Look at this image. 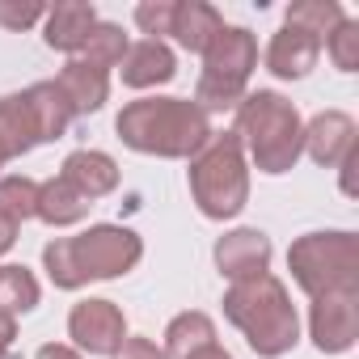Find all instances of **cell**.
Returning a JSON list of instances; mask_svg holds the SVG:
<instances>
[{
  "label": "cell",
  "mask_w": 359,
  "mask_h": 359,
  "mask_svg": "<svg viewBox=\"0 0 359 359\" xmlns=\"http://www.w3.org/2000/svg\"><path fill=\"white\" fill-rule=\"evenodd\" d=\"M144 237L127 224H89L76 237H55L43 245V271L60 292H81L97 279H123L140 266Z\"/></svg>",
  "instance_id": "6da1fadb"
},
{
  "label": "cell",
  "mask_w": 359,
  "mask_h": 359,
  "mask_svg": "<svg viewBox=\"0 0 359 359\" xmlns=\"http://www.w3.org/2000/svg\"><path fill=\"white\" fill-rule=\"evenodd\" d=\"M127 47H131V39L123 34V26L118 22H102L97 18V26L89 30V39H85V47H81V60H89V64H97V68H118L123 64V55H127Z\"/></svg>",
  "instance_id": "d4e9b609"
},
{
  "label": "cell",
  "mask_w": 359,
  "mask_h": 359,
  "mask_svg": "<svg viewBox=\"0 0 359 359\" xmlns=\"http://www.w3.org/2000/svg\"><path fill=\"white\" fill-rule=\"evenodd\" d=\"M309 338L321 355H346L359 342V292H330L309 300Z\"/></svg>",
  "instance_id": "9c48e42d"
},
{
  "label": "cell",
  "mask_w": 359,
  "mask_h": 359,
  "mask_svg": "<svg viewBox=\"0 0 359 359\" xmlns=\"http://www.w3.org/2000/svg\"><path fill=\"white\" fill-rule=\"evenodd\" d=\"M47 18V5H18V0H0V26L5 30H13V34H22V30H30V26H39Z\"/></svg>",
  "instance_id": "83f0119b"
},
{
  "label": "cell",
  "mask_w": 359,
  "mask_h": 359,
  "mask_svg": "<svg viewBox=\"0 0 359 359\" xmlns=\"http://www.w3.org/2000/svg\"><path fill=\"white\" fill-rule=\"evenodd\" d=\"M187 359H233V351H224L220 342H212V346H203V351H195V355H187Z\"/></svg>",
  "instance_id": "d6a6232c"
},
{
  "label": "cell",
  "mask_w": 359,
  "mask_h": 359,
  "mask_svg": "<svg viewBox=\"0 0 359 359\" xmlns=\"http://www.w3.org/2000/svg\"><path fill=\"white\" fill-rule=\"evenodd\" d=\"M55 89L64 93L72 118H81V114H97V110L106 106V97H110V72L97 68V64H89V60H81V55H72V60L60 68Z\"/></svg>",
  "instance_id": "4fadbf2b"
},
{
  "label": "cell",
  "mask_w": 359,
  "mask_h": 359,
  "mask_svg": "<svg viewBox=\"0 0 359 359\" xmlns=\"http://www.w3.org/2000/svg\"><path fill=\"white\" fill-rule=\"evenodd\" d=\"M26 102H30V114H34V127H39V144H55L64 140L68 123H72V110L64 102V93L55 89V81H39L26 89Z\"/></svg>",
  "instance_id": "44dd1931"
},
{
  "label": "cell",
  "mask_w": 359,
  "mask_h": 359,
  "mask_svg": "<svg viewBox=\"0 0 359 359\" xmlns=\"http://www.w3.org/2000/svg\"><path fill=\"white\" fill-rule=\"evenodd\" d=\"M39 300H43V287H39L30 266H18V262L0 266V313L26 317V313L39 309Z\"/></svg>",
  "instance_id": "7402d4cb"
},
{
  "label": "cell",
  "mask_w": 359,
  "mask_h": 359,
  "mask_svg": "<svg viewBox=\"0 0 359 359\" xmlns=\"http://www.w3.org/2000/svg\"><path fill=\"white\" fill-rule=\"evenodd\" d=\"M93 26H97V9L89 0H60V5H51L47 18H43V43L72 60V55H81Z\"/></svg>",
  "instance_id": "2e32d148"
},
{
  "label": "cell",
  "mask_w": 359,
  "mask_h": 359,
  "mask_svg": "<svg viewBox=\"0 0 359 359\" xmlns=\"http://www.w3.org/2000/svg\"><path fill=\"white\" fill-rule=\"evenodd\" d=\"M169 22H173V0H140L135 5V26L144 30V39H169Z\"/></svg>",
  "instance_id": "4316f807"
},
{
  "label": "cell",
  "mask_w": 359,
  "mask_h": 359,
  "mask_svg": "<svg viewBox=\"0 0 359 359\" xmlns=\"http://www.w3.org/2000/svg\"><path fill=\"white\" fill-rule=\"evenodd\" d=\"M212 342H216V321H212L203 309H187V313H177V317L165 325L161 351H165L169 359H187V355H195V351H203V346H212Z\"/></svg>",
  "instance_id": "ffe728a7"
},
{
  "label": "cell",
  "mask_w": 359,
  "mask_h": 359,
  "mask_svg": "<svg viewBox=\"0 0 359 359\" xmlns=\"http://www.w3.org/2000/svg\"><path fill=\"white\" fill-rule=\"evenodd\" d=\"M5 165H9V156H5V152H0V169H5Z\"/></svg>",
  "instance_id": "836d02e7"
},
{
  "label": "cell",
  "mask_w": 359,
  "mask_h": 359,
  "mask_svg": "<svg viewBox=\"0 0 359 359\" xmlns=\"http://www.w3.org/2000/svg\"><path fill=\"white\" fill-rule=\"evenodd\" d=\"M191 199L208 220H237L250 203V161L233 131H212V140L191 156L187 169Z\"/></svg>",
  "instance_id": "5b68a950"
},
{
  "label": "cell",
  "mask_w": 359,
  "mask_h": 359,
  "mask_svg": "<svg viewBox=\"0 0 359 359\" xmlns=\"http://www.w3.org/2000/svg\"><path fill=\"white\" fill-rule=\"evenodd\" d=\"M296 287L317 300L330 292H359V237L351 229H317L287 245Z\"/></svg>",
  "instance_id": "8992f818"
},
{
  "label": "cell",
  "mask_w": 359,
  "mask_h": 359,
  "mask_svg": "<svg viewBox=\"0 0 359 359\" xmlns=\"http://www.w3.org/2000/svg\"><path fill=\"white\" fill-rule=\"evenodd\" d=\"M34 208H39V182H34V177L0 173V216L22 229L26 220H34Z\"/></svg>",
  "instance_id": "cb8c5ba5"
},
{
  "label": "cell",
  "mask_w": 359,
  "mask_h": 359,
  "mask_svg": "<svg viewBox=\"0 0 359 359\" xmlns=\"http://www.w3.org/2000/svg\"><path fill=\"white\" fill-rule=\"evenodd\" d=\"M34 359H85L72 342H43L39 351H34Z\"/></svg>",
  "instance_id": "f546056e"
},
{
  "label": "cell",
  "mask_w": 359,
  "mask_h": 359,
  "mask_svg": "<svg viewBox=\"0 0 359 359\" xmlns=\"http://www.w3.org/2000/svg\"><path fill=\"white\" fill-rule=\"evenodd\" d=\"M118 140L131 152L191 161L212 140V114H203L191 97H135L114 118Z\"/></svg>",
  "instance_id": "7a4b0ae2"
},
{
  "label": "cell",
  "mask_w": 359,
  "mask_h": 359,
  "mask_svg": "<svg viewBox=\"0 0 359 359\" xmlns=\"http://www.w3.org/2000/svg\"><path fill=\"white\" fill-rule=\"evenodd\" d=\"M110 359H169V355H165V351H161V346H156L152 338L127 334V338H123V346H118V351H114Z\"/></svg>",
  "instance_id": "f1b7e54d"
},
{
  "label": "cell",
  "mask_w": 359,
  "mask_h": 359,
  "mask_svg": "<svg viewBox=\"0 0 359 359\" xmlns=\"http://www.w3.org/2000/svg\"><path fill=\"white\" fill-rule=\"evenodd\" d=\"M89 199L68 182V177H47V182H39V208H34V220L51 224V229H72L89 216Z\"/></svg>",
  "instance_id": "ac0fdd59"
},
{
  "label": "cell",
  "mask_w": 359,
  "mask_h": 359,
  "mask_svg": "<svg viewBox=\"0 0 359 359\" xmlns=\"http://www.w3.org/2000/svg\"><path fill=\"white\" fill-rule=\"evenodd\" d=\"M118 76L127 89H156V85H169L177 76V55L169 43L161 39H140L127 47L123 64H118Z\"/></svg>",
  "instance_id": "9a60e30c"
},
{
  "label": "cell",
  "mask_w": 359,
  "mask_h": 359,
  "mask_svg": "<svg viewBox=\"0 0 359 359\" xmlns=\"http://www.w3.org/2000/svg\"><path fill=\"white\" fill-rule=\"evenodd\" d=\"M224 30V18L216 5L208 0H173V22H169V39L191 51V55H203L208 43Z\"/></svg>",
  "instance_id": "e0dca14e"
},
{
  "label": "cell",
  "mask_w": 359,
  "mask_h": 359,
  "mask_svg": "<svg viewBox=\"0 0 359 359\" xmlns=\"http://www.w3.org/2000/svg\"><path fill=\"white\" fill-rule=\"evenodd\" d=\"M34 148H39V127H34L26 89L22 93H5L0 97V152H5L9 161H18V156H26Z\"/></svg>",
  "instance_id": "d6986e66"
},
{
  "label": "cell",
  "mask_w": 359,
  "mask_h": 359,
  "mask_svg": "<svg viewBox=\"0 0 359 359\" xmlns=\"http://www.w3.org/2000/svg\"><path fill=\"white\" fill-rule=\"evenodd\" d=\"M321 51H330V64H334L338 72H359V22L346 18V22L325 39Z\"/></svg>",
  "instance_id": "484cf974"
},
{
  "label": "cell",
  "mask_w": 359,
  "mask_h": 359,
  "mask_svg": "<svg viewBox=\"0 0 359 359\" xmlns=\"http://www.w3.org/2000/svg\"><path fill=\"white\" fill-rule=\"evenodd\" d=\"M224 317L241 330L245 346L258 359H279V355L296 351V342H300V313H296L292 292L279 275H258V279H245V283H229Z\"/></svg>",
  "instance_id": "277c9868"
},
{
  "label": "cell",
  "mask_w": 359,
  "mask_h": 359,
  "mask_svg": "<svg viewBox=\"0 0 359 359\" xmlns=\"http://www.w3.org/2000/svg\"><path fill=\"white\" fill-rule=\"evenodd\" d=\"M254 68H258V39L245 26H224L203 51V72H199V85H195L191 102L203 114L237 110V102L250 93Z\"/></svg>",
  "instance_id": "52a82bcc"
},
{
  "label": "cell",
  "mask_w": 359,
  "mask_h": 359,
  "mask_svg": "<svg viewBox=\"0 0 359 359\" xmlns=\"http://www.w3.org/2000/svg\"><path fill=\"white\" fill-rule=\"evenodd\" d=\"M68 338L81 355H114L127 338V317L106 296L76 300L68 313Z\"/></svg>",
  "instance_id": "ba28073f"
},
{
  "label": "cell",
  "mask_w": 359,
  "mask_h": 359,
  "mask_svg": "<svg viewBox=\"0 0 359 359\" xmlns=\"http://www.w3.org/2000/svg\"><path fill=\"white\" fill-rule=\"evenodd\" d=\"M13 245H18V224L0 216V258H5V254H9Z\"/></svg>",
  "instance_id": "1f68e13d"
},
{
  "label": "cell",
  "mask_w": 359,
  "mask_h": 359,
  "mask_svg": "<svg viewBox=\"0 0 359 359\" xmlns=\"http://www.w3.org/2000/svg\"><path fill=\"white\" fill-rule=\"evenodd\" d=\"M216 271L229 279V283H245V279H258V275H271V258H275V245L262 229H229L216 250Z\"/></svg>",
  "instance_id": "30bf717a"
},
{
  "label": "cell",
  "mask_w": 359,
  "mask_h": 359,
  "mask_svg": "<svg viewBox=\"0 0 359 359\" xmlns=\"http://www.w3.org/2000/svg\"><path fill=\"white\" fill-rule=\"evenodd\" d=\"M233 135L241 140L245 161L258 173H292L304 156V118L292 97L275 89H254L233 110Z\"/></svg>",
  "instance_id": "3957f363"
},
{
  "label": "cell",
  "mask_w": 359,
  "mask_h": 359,
  "mask_svg": "<svg viewBox=\"0 0 359 359\" xmlns=\"http://www.w3.org/2000/svg\"><path fill=\"white\" fill-rule=\"evenodd\" d=\"M13 342H18V317L0 313V359L13 355Z\"/></svg>",
  "instance_id": "4dcf8cb0"
},
{
  "label": "cell",
  "mask_w": 359,
  "mask_h": 359,
  "mask_svg": "<svg viewBox=\"0 0 359 359\" xmlns=\"http://www.w3.org/2000/svg\"><path fill=\"white\" fill-rule=\"evenodd\" d=\"M321 60V39L296 30V26H279L266 43V72L279 81H304Z\"/></svg>",
  "instance_id": "7c38bea8"
},
{
  "label": "cell",
  "mask_w": 359,
  "mask_h": 359,
  "mask_svg": "<svg viewBox=\"0 0 359 359\" xmlns=\"http://www.w3.org/2000/svg\"><path fill=\"white\" fill-rule=\"evenodd\" d=\"M359 148V123L346 110H321L304 123V156L321 169H338Z\"/></svg>",
  "instance_id": "8fae6325"
},
{
  "label": "cell",
  "mask_w": 359,
  "mask_h": 359,
  "mask_svg": "<svg viewBox=\"0 0 359 359\" xmlns=\"http://www.w3.org/2000/svg\"><path fill=\"white\" fill-rule=\"evenodd\" d=\"M60 177H68V182L93 203V199H106V195L118 191L123 169H118V161H114L110 152H102V148H76V152L64 156Z\"/></svg>",
  "instance_id": "5bb4252c"
},
{
  "label": "cell",
  "mask_w": 359,
  "mask_h": 359,
  "mask_svg": "<svg viewBox=\"0 0 359 359\" xmlns=\"http://www.w3.org/2000/svg\"><path fill=\"white\" fill-rule=\"evenodd\" d=\"M342 22H346V9L338 0H296V5H287V13H283V26H296V30L321 39V47Z\"/></svg>",
  "instance_id": "603a6c76"
}]
</instances>
